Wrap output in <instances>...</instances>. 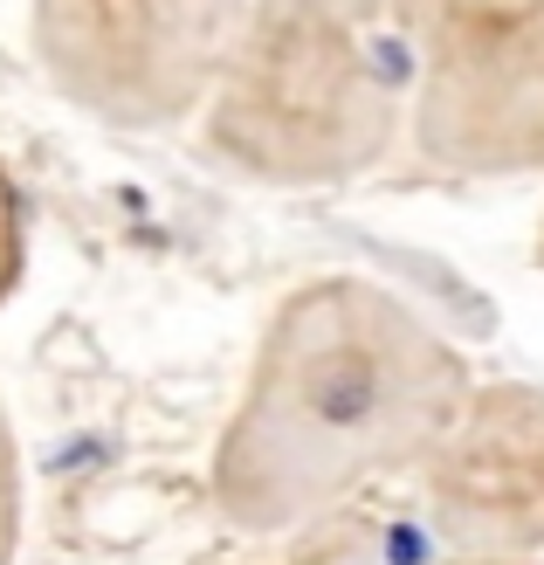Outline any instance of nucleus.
Instances as JSON below:
<instances>
[{
    "label": "nucleus",
    "instance_id": "1",
    "mask_svg": "<svg viewBox=\"0 0 544 565\" xmlns=\"http://www.w3.org/2000/svg\"><path fill=\"white\" fill-rule=\"evenodd\" d=\"M469 393L462 352L386 282H303L276 303L214 441L221 518L248 539L324 524L386 476H420Z\"/></svg>",
    "mask_w": 544,
    "mask_h": 565
},
{
    "label": "nucleus",
    "instance_id": "2",
    "mask_svg": "<svg viewBox=\"0 0 544 565\" xmlns=\"http://www.w3.org/2000/svg\"><path fill=\"white\" fill-rule=\"evenodd\" d=\"M414 138L399 0H248L200 152L255 186H345Z\"/></svg>",
    "mask_w": 544,
    "mask_h": 565
},
{
    "label": "nucleus",
    "instance_id": "3",
    "mask_svg": "<svg viewBox=\"0 0 544 565\" xmlns=\"http://www.w3.org/2000/svg\"><path fill=\"white\" fill-rule=\"evenodd\" d=\"M414 152L469 180L544 173V0H399Z\"/></svg>",
    "mask_w": 544,
    "mask_h": 565
},
{
    "label": "nucleus",
    "instance_id": "4",
    "mask_svg": "<svg viewBox=\"0 0 544 565\" xmlns=\"http://www.w3.org/2000/svg\"><path fill=\"white\" fill-rule=\"evenodd\" d=\"M248 0H35V63L83 118L166 131L200 118Z\"/></svg>",
    "mask_w": 544,
    "mask_h": 565
},
{
    "label": "nucleus",
    "instance_id": "5",
    "mask_svg": "<svg viewBox=\"0 0 544 565\" xmlns=\"http://www.w3.org/2000/svg\"><path fill=\"white\" fill-rule=\"evenodd\" d=\"M420 511L448 558H544V386H476L420 469Z\"/></svg>",
    "mask_w": 544,
    "mask_h": 565
},
{
    "label": "nucleus",
    "instance_id": "6",
    "mask_svg": "<svg viewBox=\"0 0 544 565\" xmlns=\"http://www.w3.org/2000/svg\"><path fill=\"white\" fill-rule=\"evenodd\" d=\"M14 552H21V448L8 401H0V565H14Z\"/></svg>",
    "mask_w": 544,
    "mask_h": 565
},
{
    "label": "nucleus",
    "instance_id": "7",
    "mask_svg": "<svg viewBox=\"0 0 544 565\" xmlns=\"http://www.w3.org/2000/svg\"><path fill=\"white\" fill-rule=\"evenodd\" d=\"M21 256H28V228H21V186L8 173V159H0V303L8 290L21 282Z\"/></svg>",
    "mask_w": 544,
    "mask_h": 565
},
{
    "label": "nucleus",
    "instance_id": "8",
    "mask_svg": "<svg viewBox=\"0 0 544 565\" xmlns=\"http://www.w3.org/2000/svg\"><path fill=\"white\" fill-rule=\"evenodd\" d=\"M435 565H544V558H448V552H441Z\"/></svg>",
    "mask_w": 544,
    "mask_h": 565
},
{
    "label": "nucleus",
    "instance_id": "9",
    "mask_svg": "<svg viewBox=\"0 0 544 565\" xmlns=\"http://www.w3.org/2000/svg\"><path fill=\"white\" fill-rule=\"evenodd\" d=\"M276 565H282V558H276Z\"/></svg>",
    "mask_w": 544,
    "mask_h": 565
}]
</instances>
